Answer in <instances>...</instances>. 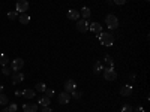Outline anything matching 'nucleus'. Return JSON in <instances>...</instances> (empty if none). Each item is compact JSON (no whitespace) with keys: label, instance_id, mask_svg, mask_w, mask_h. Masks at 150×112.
<instances>
[{"label":"nucleus","instance_id":"nucleus-21","mask_svg":"<svg viewBox=\"0 0 150 112\" xmlns=\"http://www.w3.org/2000/svg\"><path fill=\"white\" fill-rule=\"evenodd\" d=\"M8 103H9L8 96H6V94H3V93H0V105H8Z\"/></svg>","mask_w":150,"mask_h":112},{"label":"nucleus","instance_id":"nucleus-26","mask_svg":"<svg viewBox=\"0 0 150 112\" xmlns=\"http://www.w3.org/2000/svg\"><path fill=\"white\" fill-rule=\"evenodd\" d=\"M104 60H105V63H107L108 66H112V64H114V61H112V57H111L110 54H107Z\"/></svg>","mask_w":150,"mask_h":112},{"label":"nucleus","instance_id":"nucleus-36","mask_svg":"<svg viewBox=\"0 0 150 112\" xmlns=\"http://www.w3.org/2000/svg\"><path fill=\"white\" fill-rule=\"evenodd\" d=\"M0 112H2V109H0Z\"/></svg>","mask_w":150,"mask_h":112},{"label":"nucleus","instance_id":"nucleus-17","mask_svg":"<svg viewBox=\"0 0 150 112\" xmlns=\"http://www.w3.org/2000/svg\"><path fill=\"white\" fill-rule=\"evenodd\" d=\"M104 69H105V67H104V64L101 63V61H96V63L93 64V72H95V73H101Z\"/></svg>","mask_w":150,"mask_h":112},{"label":"nucleus","instance_id":"nucleus-20","mask_svg":"<svg viewBox=\"0 0 150 112\" xmlns=\"http://www.w3.org/2000/svg\"><path fill=\"white\" fill-rule=\"evenodd\" d=\"M39 105H41V106H48V105H50V97L42 96V97L39 99Z\"/></svg>","mask_w":150,"mask_h":112},{"label":"nucleus","instance_id":"nucleus-11","mask_svg":"<svg viewBox=\"0 0 150 112\" xmlns=\"http://www.w3.org/2000/svg\"><path fill=\"white\" fill-rule=\"evenodd\" d=\"M24 81V75L21 72H14L12 73V84H20Z\"/></svg>","mask_w":150,"mask_h":112},{"label":"nucleus","instance_id":"nucleus-1","mask_svg":"<svg viewBox=\"0 0 150 112\" xmlns=\"http://www.w3.org/2000/svg\"><path fill=\"white\" fill-rule=\"evenodd\" d=\"M99 41H101L102 45L105 46H112L114 45V36H112L111 33H99Z\"/></svg>","mask_w":150,"mask_h":112},{"label":"nucleus","instance_id":"nucleus-3","mask_svg":"<svg viewBox=\"0 0 150 112\" xmlns=\"http://www.w3.org/2000/svg\"><path fill=\"white\" fill-rule=\"evenodd\" d=\"M102 72H104V78H105V81H116V79H117V72H116V69L112 67V66L104 69Z\"/></svg>","mask_w":150,"mask_h":112},{"label":"nucleus","instance_id":"nucleus-29","mask_svg":"<svg viewBox=\"0 0 150 112\" xmlns=\"http://www.w3.org/2000/svg\"><path fill=\"white\" fill-rule=\"evenodd\" d=\"M112 3H116V5H125V3H126V0H112Z\"/></svg>","mask_w":150,"mask_h":112},{"label":"nucleus","instance_id":"nucleus-30","mask_svg":"<svg viewBox=\"0 0 150 112\" xmlns=\"http://www.w3.org/2000/svg\"><path fill=\"white\" fill-rule=\"evenodd\" d=\"M41 112H53V109L50 108V106H42V111Z\"/></svg>","mask_w":150,"mask_h":112},{"label":"nucleus","instance_id":"nucleus-32","mask_svg":"<svg viewBox=\"0 0 150 112\" xmlns=\"http://www.w3.org/2000/svg\"><path fill=\"white\" fill-rule=\"evenodd\" d=\"M129 79H131V82L135 79V75H134V73H131V75H129Z\"/></svg>","mask_w":150,"mask_h":112},{"label":"nucleus","instance_id":"nucleus-19","mask_svg":"<svg viewBox=\"0 0 150 112\" xmlns=\"http://www.w3.org/2000/svg\"><path fill=\"white\" fill-rule=\"evenodd\" d=\"M9 63V57L6 54H0V64L2 66H6Z\"/></svg>","mask_w":150,"mask_h":112},{"label":"nucleus","instance_id":"nucleus-13","mask_svg":"<svg viewBox=\"0 0 150 112\" xmlns=\"http://www.w3.org/2000/svg\"><path fill=\"white\" fill-rule=\"evenodd\" d=\"M120 94L122 96H131L132 94V85H123L122 88H120Z\"/></svg>","mask_w":150,"mask_h":112},{"label":"nucleus","instance_id":"nucleus-5","mask_svg":"<svg viewBox=\"0 0 150 112\" xmlns=\"http://www.w3.org/2000/svg\"><path fill=\"white\" fill-rule=\"evenodd\" d=\"M69 100H71V94H69V93H66V91L59 93V96H57V102H59L60 105H68Z\"/></svg>","mask_w":150,"mask_h":112},{"label":"nucleus","instance_id":"nucleus-35","mask_svg":"<svg viewBox=\"0 0 150 112\" xmlns=\"http://www.w3.org/2000/svg\"><path fill=\"white\" fill-rule=\"evenodd\" d=\"M107 2H108V3H112V0H107Z\"/></svg>","mask_w":150,"mask_h":112},{"label":"nucleus","instance_id":"nucleus-14","mask_svg":"<svg viewBox=\"0 0 150 112\" xmlns=\"http://www.w3.org/2000/svg\"><path fill=\"white\" fill-rule=\"evenodd\" d=\"M80 17H83V20H89V18H90V9L87 8V6L81 8V12H80Z\"/></svg>","mask_w":150,"mask_h":112},{"label":"nucleus","instance_id":"nucleus-25","mask_svg":"<svg viewBox=\"0 0 150 112\" xmlns=\"http://www.w3.org/2000/svg\"><path fill=\"white\" fill-rule=\"evenodd\" d=\"M122 112H134V108L131 105H128V103H125L123 108H122Z\"/></svg>","mask_w":150,"mask_h":112},{"label":"nucleus","instance_id":"nucleus-8","mask_svg":"<svg viewBox=\"0 0 150 112\" xmlns=\"http://www.w3.org/2000/svg\"><path fill=\"white\" fill-rule=\"evenodd\" d=\"M77 90V84H75V81L74 79H68L66 82H65V91L66 93H72V91H75Z\"/></svg>","mask_w":150,"mask_h":112},{"label":"nucleus","instance_id":"nucleus-22","mask_svg":"<svg viewBox=\"0 0 150 112\" xmlns=\"http://www.w3.org/2000/svg\"><path fill=\"white\" fill-rule=\"evenodd\" d=\"M81 96H83V93H81V91H78V90H75V91H72V93H71V97H74L75 100H80Z\"/></svg>","mask_w":150,"mask_h":112},{"label":"nucleus","instance_id":"nucleus-16","mask_svg":"<svg viewBox=\"0 0 150 112\" xmlns=\"http://www.w3.org/2000/svg\"><path fill=\"white\" fill-rule=\"evenodd\" d=\"M18 21H20L21 24H29L30 15H29V14H20V15H18Z\"/></svg>","mask_w":150,"mask_h":112},{"label":"nucleus","instance_id":"nucleus-7","mask_svg":"<svg viewBox=\"0 0 150 112\" xmlns=\"http://www.w3.org/2000/svg\"><path fill=\"white\" fill-rule=\"evenodd\" d=\"M77 30L81 32V33H86V32H89V21L87 20H78L77 21Z\"/></svg>","mask_w":150,"mask_h":112},{"label":"nucleus","instance_id":"nucleus-10","mask_svg":"<svg viewBox=\"0 0 150 112\" xmlns=\"http://www.w3.org/2000/svg\"><path fill=\"white\" fill-rule=\"evenodd\" d=\"M66 15H68V18L72 20V21H78V20H80V10H77V9H69Z\"/></svg>","mask_w":150,"mask_h":112},{"label":"nucleus","instance_id":"nucleus-4","mask_svg":"<svg viewBox=\"0 0 150 112\" xmlns=\"http://www.w3.org/2000/svg\"><path fill=\"white\" fill-rule=\"evenodd\" d=\"M29 9V2L27 0H17V5H15V10L18 14H26Z\"/></svg>","mask_w":150,"mask_h":112},{"label":"nucleus","instance_id":"nucleus-23","mask_svg":"<svg viewBox=\"0 0 150 112\" xmlns=\"http://www.w3.org/2000/svg\"><path fill=\"white\" fill-rule=\"evenodd\" d=\"M8 18H9V20H12V21H14V20H18V12H17V10L8 12Z\"/></svg>","mask_w":150,"mask_h":112},{"label":"nucleus","instance_id":"nucleus-27","mask_svg":"<svg viewBox=\"0 0 150 112\" xmlns=\"http://www.w3.org/2000/svg\"><path fill=\"white\" fill-rule=\"evenodd\" d=\"M44 93H45V96H47V97H50V99H51V97L56 94V91H54V90H51V88H45V91H44Z\"/></svg>","mask_w":150,"mask_h":112},{"label":"nucleus","instance_id":"nucleus-2","mask_svg":"<svg viewBox=\"0 0 150 112\" xmlns=\"http://www.w3.org/2000/svg\"><path fill=\"white\" fill-rule=\"evenodd\" d=\"M105 24H107V27H108L110 30H116V29L119 27V20H117L116 15L110 14V15L105 17Z\"/></svg>","mask_w":150,"mask_h":112},{"label":"nucleus","instance_id":"nucleus-28","mask_svg":"<svg viewBox=\"0 0 150 112\" xmlns=\"http://www.w3.org/2000/svg\"><path fill=\"white\" fill-rule=\"evenodd\" d=\"M8 108V111L9 112H17V109H18V105L17 103H11L9 106H6Z\"/></svg>","mask_w":150,"mask_h":112},{"label":"nucleus","instance_id":"nucleus-31","mask_svg":"<svg viewBox=\"0 0 150 112\" xmlns=\"http://www.w3.org/2000/svg\"><path fill=\"white\" fill-rule=\"evenodd\" d=\"M135 112H144V108H143L141 105H140V106H137V108H135Z\"/></svg>","mask_w":150,"mask_h":112},{"label":"nucleus","instance_id":"nucleus-33","mask_svg":"<svg viewBox=\"0 0 150 112\" xmlns=\"http://www.w3.org/2000/svg\"><path fill=\"white\" fill-rule=\"evenodd\" d=\"M2 112H9V111H8V108H3V109H2Z\"/></svg>","mask_w":150,"mask_h":112},{"label":"nucleus","instance_id":"nucleus-9","mask_svg":"<svg viewBox=\"0 0 150 112\" xmlns=\"http://www.w3.org/2000/svg\"><path fill=\"white\" fill-rule=\"evenodd\" d=\"M89 30L95 34H99V33H102V26L99 22H92V24H89Z\"/></svg>","mask_w":150,"mask_h":112},{"label":"nucleus","instance_id":"nucleus-12","mask_svg":"<svg viewBox=\"0 0 150 112\" xmlns=\"http://www.w3.org/2000/svg\"><path fill=\"white\" fill-rule=\"evenodd\" d=\"M23 111H24V112H38V105L24 103V105H23Z\"/></svg>","mask_w":150,"mask_h":112},{"label":"nucleus","instance_id":"nucleus-18","mask_svg":"<svg viewBox=\"0 0 150 112\" xmlns=\"http://www.w3.org/2000/svg\"><path fill=\"white\" fill-rule=\"evenodd\" d=\"M45 88H47V85H45L44 82H38L36 87H35V90H36V91H39V93H44Z\"/></svg>","mask_w":150,"mask_h":112},{"label":"nucleus","instance_id":"nucleus-24","mask_svg":"<svg viewBox=\"0 0 150 112\" xmlns=\"http://www.w3.org/2000/svg\"><path fill=\"white\" fill-rule=\"evenodd\" d=\"M2 73H3V75H6V76H9V75H12L14 72H12V69H11V67H8V64H6V66H3V67H2Z\"/></svg>","mask_w":150,"mask_h":112},{"label":"nucleus","instance_id":"nucleus-6","mask_svg":"<svg viewBox=\"0 0 150 112\" xmlns=\"http://www.w3.org/2000/svg\"><path fill=\"white\" fill-rule=\"evenodd\" d=\"M23 66H24V60L23 58H15L11 64V69H12V72H20L23 69Z\"/></svg>","mask_w":150,"mask_h":112},{"label":"nucleus","instance_id":"nucleus-34","mask_svg":"<svg viewBox=\"0 0 150 112\" xmlns=\"http://www.w3.org/2000/svg\"><path fill=\"white\" fill-rule=\"evenodd\" d=\"M3 91V85H0V93H2Z\"/></svg>","mask_w":150,"mask_h":112},{"label":"nucleus","instance_id":"nucleus-37","mask_svg":"<svg viewBox=\"0 0 150 112\" xmlns=\"http://www.w3.org/2000/svg\"><path fill=\"white\" fill-rule=\"evenodd\" d=\"M147 2H149V0H147Z\"/></svg>","mask_w":150,"mask_h":112},{"label":"nucleus","instance_id":"nucleus-15","mask_svg":"<svg viewBox=\"0 0 150 112\" xmlns=\"http://www.w3.org/2000/svg\"><path fill=\"white\" fill-rule=\"evenodd\" d=\"M21 96H24L26 99H33V97L36 96V93H35L33 90H30V88H26L24 91H21Z\"/></svg>","mask_w":150,"mask_h":112}]
</instances>
